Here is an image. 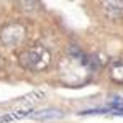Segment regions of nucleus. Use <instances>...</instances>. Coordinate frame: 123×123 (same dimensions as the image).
Listing matches in <instances>:
<instances>
[{
    "mask_svg": "<svg viewBox=\"0 0 123 123\" xmlns=\"http://www.w3.org/2000/svg\"><path fill=\"white\" fill-rule=\"evenodd\" d=\"M18 64L30 72H41L51 64V53L44 46H30L18 53Z\"/></svg>",
    "mask_w": 123,
    "mask_h": 123,
    "instance_id": "1",
    "label": "nucleus"
},
{
    "mask_svg": "<svg viewBox=\"0 0 123 123\" xmlns=\"http://www.w3.org/2000/svg\"><path fill=\"white\" fill-rule=\"evenodd\" d=\"M25 38H26V28H25V25H21L18 21L8 23L0 30V41L5 46H18Z\"/></svg>",
    "mask_w": 123,
    "mask_h": 123,
    "instance_id": "2",
    "label": "nucleus"
},
{
    "mask_svg": "<svg viewBox=\"0 0 123 123\" xmlns=\"http://www.w3.org/2000/svg\"><path fill=\"white\" fill-rule=\"evenodd\" d=\"M108 64V56L102 51H94L90 54H87V66L90 69V72H98Z\"/></svg>",
    "mask_w": 123,
    "mask_h": 123,
    "instance_id": "3",
    "label": "nucleus"
},
{
    "mask_svg": "<svg viewBox=\"0 0 123 123\" xmlns=\"http://www.w3.org/2000/svg\"><path fill=\"white\" fill-rule=\"evenodd\" d=\"M102 10L110 18H120L123 17V2H117V0L102 2Z\"/></svg>",
    "mask_w": 123,
    "mask_h": 123,
    "instance_id": "4",
    "label": "nucleus"
},
{
    "mask_svg": "<svg viewBox=\"0 0 123 123\" xmlns=\"http://www.w3.org/2000/svg\"><path fill=\"white\" fill-rule=\"evenodd\" d=\"M30 117L33 120H53V118H61L62 112L56 108H46V110H39V112H31Z\"/></svg>",
    "mask_w": 123,
    "mask_h": 123,
    "instance_id": "5",
    "label": "nucleus"
},
{
    "mask_svg": "<svg viewBox=\"0 0 123 123\" xmlns=\"http://www.w3.org/2000/svg\"><path fill=\"white\" fill-rule=\"evenodd\" d=\"M108 76H110V79L113 80L115 84H123V59L113 61V62L110 64Z\"/></svg>",
    "mask_w": 123,
    "mask_h": 123,
    "instance_id": "6",
    "label": "nucleus"
},
{
    "mask_svg": "<svg viewBox=\"0 0 123 123\" xmlns=\"http://www.w3.org/2000/svg\"><path fill=\"white\" fill-rule=\"evenodd\" d=\"M25 115H31V107H21L15 112H10V113H5L0 117V123H8L13 122V120H18V118H23Z\"/></svg>",
    "mask_w": 123,
    "mask_h": 123,
    "instance_id": "7",
    "label": "nucleus"
}]
</instances>
